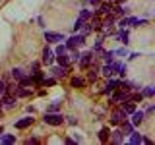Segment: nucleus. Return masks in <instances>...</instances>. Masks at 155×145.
<instances>
[{
  "instance_id": "obj_12",
  "label": "nucleus",
  "mask_w": 155,
  "mask_h": 145,
  "mask_svg": "<svg viewBox=\"0 0 155 145\" xmlns=\"http://www.w3.org/2000/svg\"><path fill=\"white\" fill-rule=\"evenodd\" d=\"M120 85V81H116V79H110L109 83H107V89H105V93H110L113 89H116V87Z\"/></svg>"
},
{
  "instance_id": "obj_29",
  "label": "nucleus",
  "mask_w": 155,
  "mask_h": 145,
  "mask_svg": "<svg viewBox=\"0 0 155 145\" xmlns=\"http://www.w3.org/2000/svg\"><path fill=\"white\" fill-rule=\"evenodd\" d=\"M84 27V21H81V19H78V21L74 23V31H78V29H81Z\"/></svg>"
},
{
  "instance_id": "obj_3",
  "label": "nucleus",
  "mask_w": 155,
  "mask_h": 145,
  "mask_svg": "<svg viewBox=\"0 0 155 145\" xmlns=\"http://www.w3.org/2000/svg\"><path fill=\"white\" fill-rule=\"evenodd\" d=\"M45 39L48 43H60V41H64V35L62 33H52V31H47L45 33Z\"/></svg>"
},
{
  "instance_id": "obj_37",
  "label": "nucleus",
  "mask_w": 155,
  "mask_h": 145,
  "mask_svg": "<svg viewBox=\"0 0 155 145\" xmlns=\"http://www.w3.org/2000/svg\"><path fill=\"white\" fill-rule=\"evenodd\" d=\"M0 105H2V101H0Z\"/></svg>"
},
{
  "instance_id": "obj_35",
  "label": "nucleus",
  "mask_w": 155,
  "mask_h": 145,
  "mask_svg": "<svg viewBox=\"0 0 155 145\" xmlns=\"http://www.w3.org/2000/svg\"><path fill=\"white\" fill-rule=\"evenodd\" d=\"M91 4H93V6H97V4H101V0H89Z\"/></svg>"
},
{
  "instance_id": "obj_7",
  "label": "nucleus",
  "mask_w": 155,
  "mask_h": 145,
  "mask_svg": "<svg viewBox=\"0 0 155 145\" xmlns=\"http://www.w3.org/2000/svg\"><path fill=\"white\" fill-rule=\"evenodd\" d=\"M33 124V118L29 116V118H21V120H18L16 122V128L18 130H23V128H27V126H31Z\"/></svg>"
},
{
  "instance_id": "obj_2",
  "label": "nucleus",
  "mask_w": 155,
  "mask_h": 145,
  "mask_svg": "<svg viewBox=\"0 0 155 145\" xmlns=\"http://www.w3.org/2000/svg\"><path fill=\"white\" fill-rule=\"evenodd\" d=\"M84 43H85L84 35H74V37H70V39H68V43H66V48H76V47H81Z\"/></svg>"
},
{
  "instance_id": "obj_28",
  "label": "nucleus",
  "mask_w": 155,
  "mask_h": 145,
  "mask_svg": "<svg viewBox=\"0 0 155 145\" xmlns=\"http://www.w3.org/2000/svg\"><path fill=\"white\" fill-rule=\"evenodd\" d=\"M101 12H103V14H109L110 12V6H109V4H101Z\"/></svg>"
},
{
  "instance_id": "obj_23",
  "label": "nucleus",
  "mask_w": 155,
  "mask_h": 145,
  "mask_svg": "<svg viewBox=\"0 0 155 145\" xmlns=\"http://www.w3.org/2000/svg\"><path fill=\"white\" fill-rule=\"evenodd\" d=\"M153 95H155V89H153L151 85H149V87H145V89H143V97H153Z\"/></svg>"
},
{
  "instance_id": "obj_11",
  "label": "nucleus",
  "mask_w": 155,
  "mask_h": 145,
  "mask_svg": "<svg viewBox=\"0 0 155 145\" xmlns=\"http://www.w3.org/2000/svg\"><path fill=\"white\" fill-rule=\"evenodd\" d=\"M29 95H31V91L23 89V85H19L18 89H16V97H29Z\"/></svg>"
},
{
  "instance_id": "obj_32",
  "label": "nucleus",
  "mask_w": 155,
  "mask_h": 145,
  "mask_svg": "<svg viewBox=\"0 0 155 145\" xmlns=\"http://www.w3.org/2000/svg\"><path fill=\"white\" fill-rule=\"evenodd\" d=\"M58 108H60V103H54V105H52V106H51V112H56V110H58Z\"/></svg>"
},
{
  "instance_id": "obj_5",
  "label": "nucleus",
  "mask_w": 155,
  "mask_h": 145,
  "mask_svg": "<svg viewBox=\"0 0 155 145\" xmlns=\"http://www.w3.org/2000/svg\"><path fill=\"white\" fill-rule=\"evenodd\" d=\"M91 54H93V52H85V54H80V60H78V62H80V64L81 66H89L91 64V60H93V56H91Z\"/></svg>"
},
{
  "instance_id": "obj_17",
  "label": "nucleus",
  "mask_w": 155,
  "mask_h": 145,
  "mask_svg": "<svg viewBox=\"0 0 155 145\" xmlns=\"http://www.w3.org/2000/svg\"><path fill=\"white\" fill-rule=\"evenodd\" d=\"M128 23L132 27H138V25H142V23H145V19H138V18H130L128 19Z\"/></svg>"
},
{
  "instance_id": "obj_22",
  "label": "nucleus",
  "mask_w": 155,
  "mask_h": 145,
  "mask_svg": "<svg viewBox=\"0 0 155 145\" xmlns=\"http://www.w3.org/2000/svg\"><path fill=\"white\" fill-rule=\"evenodd\" d=\"M118 39L124 43V45H128V31H120L118 33Z\"/></svg>"
},
{
  "instance_id": "obj_16",
  "label": "nucleus",
  "mask_w": 155,
  "mask_h": 145,
  "mask_svg": "<svg viewBox=\"0 0 155 145\" xmlns=\"http://www.w3.org/2000/svg\"><path fill=\"white\" fill-rule=\"evenodd\" d=\"M56 58H58V64H60V66L68 68V56H66V52H64V54H58Z\"/></svg>"
},
{
  "instance_id": "obj_1",
  "label": "nucleus",
  "mask_w": 155,
  "mask_h": 145,
  "mask_svg": "<svg viewBox=\"0 0 155 145\" xmlns=\"http://www.w3.org/2000/svg\"><path fill=\"white\" fill-rule=\"evenodd\" d=\"M43 120H45V124H51V126H60L62 122H64L62 114H52V112H47Z\"/></svg>"
},
{
  "instance_id": "obj_13",
  "label": "nucleus",
  "mask_w": 155,
  "mask_h": 145,
  "mask_svg": "<svg viewBox=\"0 0 155 145\" xmlns=\"http://www.w3.org/2000/svg\"><path fill=\"white\" fill-rule=\"evenodd\" d=\"M4 105L8 106V108H12L14 105H16V97H12V95H8V97H4V101H2Z\"/></svg>"
},
{
  "instance_id": "obj_21",
  "label": "nucleus",
  "mask_w": 155,
  "mask_h": 145,
  "mask_svg": "<svg viewBox=\"0 0 155 145\" xmlns=\"http://www.w3.org/2000/svg\"><path fill=\"white\" fill-rule=\"evenodd\" d=\"M89 16H91V12H89V10H81V14H80V18H78V19L85 21V19H89Z\"/></svg>"
},
{
  "instance_id": "obj_9",
  "label": "nucleus",
  "mask_w": 155,
  "mask_h": 145,
  "mask_svg": "<svg viewBox=\"0 0 155 145\" xmlns=\"http://www.w3.org/2000/svg\"><path fill=\"white\" fill-rule=\"evenodd\" d=\"M52 50H48V48H45V50H43V62H45V64H51L52 62Z\"/></svg>"
},
{
  "instance_id": "obj_20",
  "label": "nucleus",
  "mask_w": 155,
  "mask_h": 145,
  "mask_svg": "<svg viewBox=\"0 0 155 145\" xmlns=\"http://www.w3.org/2000/svg\"><path fill=\"white\" fill-rule=\"evenodd\" d=\"M122 110H124V112H128V114H132L134 110H136V106L132 103H126V105H122Z\"/></svg>"
},
{
  "instance_id": "obj_19",
  "label": "nucleus",
  "mask_w": 155,
  "mask_h": 145,
  "mask_svg": "<svg viewBox=\"0 0 155 145\" xmlns=\"http://www.w3.org/2000/svg\"><path fill=\"white\" fill-rule=\"evenodd\" d=\"M132 124H130V122H126V120H124V122H122V132L126 134V135H128V134H132Z\"/></svg>"
},
{
  "instance_id": "obj_24",
  "label": "nucleus",
  "mask_w": 155,
  "mask_h": 145,
  "mask_svg": "<svg viewBox=\"0 0 155 145\" xmlns=\"http://www.w3.org/2000/svg\"><path fill=\"white\" fill-rule=\"evenodd\" d=\"M72 85H74V87H81V85H84V79H81V77H72Z\"/></svg>"
},
{
  "instance_id": "obj_25",
  "label": "nucleus",
  "mask_w": 155,
  "mask_h": 145,
  "mask_svg": "<svg viewBox=\"0 0 155 145\" xmlns=\"http://www.w3.org/2000/svg\"><path fill=\"white\" fill-rule=\"evenodd\" d=\"M103 56H105V60H107V62H113V56H114V50H107V52H103Z\"/></svg>"
},
{
  "instance_id": "obj_31",
  "label": "nucleus",
  "mask_w": 155,
  "mask_h": 145,
  "mask_svg": "<svg viewBox=\"0 0 155 145\" xmlns=\"http://www.w3.org/2000/svg\"><path fill=\"white\" fill-rule=\"evenodd\" d=\"M4 93H6V85H4V81L0 79V95H4Z\"/></svg>"
},
{
  "instance_id": "obj_15",
  "label": "nucleus",
  "mask_w": 155,
  "mask_h": 145,
  "mask_svg": "<svg viewBox=\"0 0 155 145\" xmlns=\"http://www.w3.org/2000/svg\"><path fill=\"white\" fill-rule=\"evenodd\" d=\"M109 135H110L109 128H103V130L99 132V139H101V141H107V139H109Z\"/></svg>"
},
{
  "instance_id": "obj_27",
  "label": "nucleus",
  "mask_w": 155,
  "mask_h": 145,
  "mask_svg": "<svg viewBox=\"0 0 155 145\" xmlns=\"http://www.w3.org/2000/svg\"><path fill=\"white\" fill-rule=\"evenodd\" d=\"M66 52V45H58L56 47V54H64Z\"/></svg>"
},
{
  "instance_id": "obj_36",
  "label": "nucleus",
  "mask_w": 155,
  "mask_h": 145,
  "mask_svg": "<svg viewBox=\"0 0 155 145\" xmlns=\"http://www.w3.org/2000/svg\"><path fill=\"white\" fill-rule=\"evenodd\" d=\"M0 132H2V126H0Z\"/></svg>"
},
{
  "instance_id": "obj_30",
  "label": "nucleus",
  "mask_w": 155,
  "mask_h": 145,
  "mask_svg": "<svg viewBox=\"0 0 155 145\" xmlns=\"http://www.w3.org/2000/svg\"><path fill=\"white\" fill-rule=\"evenodd\" d=\"M89 79H91V81L97 79V70H91V72H89Z\"/></svg>"
},
{
  "instance_id": "obj_34",
  "label": "nucleus",
  "mask_w": 155,
  "mask_h": 145,
  "mask_svg": "<svg viewBox=\"0 0 155 145\" xmlns=\"http://www.w3.org/2000/svg\"><path fill=\"white\" fill-rule=\"evenodd\" d=\"M72 60H74V62H78V60H80V52H74V56H72Z\"/></svg>"
},
{
  "instance_id": "obj_8",
  "label": "nucleus",
  "mask_w": 155,
  "mask_h": 145,
  "mask_svg": "<svg viewBox=\"0 0 155 145\" xmlns=\"http://www.w3.org/2000/svg\"><path fill=\"white\" fill-rule=\"evenodd\" d=\"M52 76H54V77H64L66 76V68L64 66H56V68H52Z\"/></svg>"
},
{
  "instance_id": "obj_18",
  "label": "nucleus",
  "mask_w": 155,
  "mask_h": 145,
  "mask_svg": "<svg viewBox=\"0 0 155 145\" xmlns=\"http://www.w3.org/2000/svg\"><path fill=\"white\" fill-rule=\"evenodd\" d=\"M12 76H14V79H21L25 74H23V70H19V68H14V70H12Z\"/></svg>"
},
{
  "instance_id": "obj_26",
  "label": "nucleus",
  "mask_w": 155,
  "mask_h": 145,
  "mask_svg": "<svg viewBox=\"0 0 155 145\" xmlns=\"http://www.w3.org/2000/svg\"><path fill=\"white\" fill-rule=\"evenodd\" d=\"M113 139L116 143H120V141H122V132H113Z\"/></svg>"
},
{
  "instance_id": "obj_10",
  "label": "nucleus",
  "mask_w": 155,
  "mask_h": 145,
  "mask_svg": "<svg viewBox=\"0 0 155 145\" xmlns=\"http://www.w3.org/2000/svg\"><path fill=\"white\" fill-rule=\"evenodd\" d=\"M130 135V143H132V145H138V143H142V135H140V134H136V132H132V134H128Z\"/></svg>"
},
{
  "instance_id": "obj_14",
  "label": "nucleus",
  "mask_w": 155,
  "mask_h": 145,
  "mask_svg": "<svg viewBox=\"0 0 155 145\" xmlns=\"http://www.w3.org/2000/svg\"><path fill=\"white\" fill-rule=\"evenodd\" d=\"M0 143H6V145L16 143V137L14 135H0Z\"/></svg>"
},
{
  "instance_id": "obj_4",
  "label": "nucleus",
  "mask_w": 155,
  "mask_h": 145,
  "mask_svg": "<svg viewBox=\"0 0 155 145\" xmlns=\"http://www.w3.org/2000/svg\"><path fill=\"white\" fill-rule=\"evenodd\" d=\"M124 120H126V112H124V110H114L110 122H113V124H122Z\"/></svg>"
},
{
  "instance_id": "obj_6",
  "label": "nucleus",
  "mask_w": 155,
  "mask_h": 145,
  "mask_svg": "<svg viewBox=\"0 0 155 145\" xmlns=\"http://www.w3.org/2000/svg\"><path fill=\"white\" fill-rule=\"evenodd\" d=\"M142 120H143V112H142V110H134V112H132V126L142 124Z\"/></svg>"
},
{
  "instance_id": "obj_33",
  "label": "nucleus",
  "mask_w": 155,
  "mask_h": 145,
  "mask_svg": "<svg viewBox=\"0 0 155 145\" xmlns=\"http://www.w3.org/2000/svg\"><path fill=\"white\" fill-rule=\"evenodd\" d=\"M118 25L124 29V25H128V19H120V23H118Z\"/></svg>"
}]
</instances>
